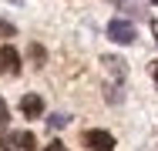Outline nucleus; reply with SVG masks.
Here are the masks:
<instances>
[{
	"label": "nucleus",
	"instance_id": "obj_11",
	"mask_svg": "<svg viewBox=\"0 0 158 151\" xmlns=\"http://www.w3.org/2000/svg\"><path fill=\"white\" fill-rule=\"evenodd\" d=\"M152 77H155V84H158V60L152 64Z\"/></svg>",
	"mask_w": 158,
	"mask_h": 151
},
{
	"label": "nucleus",
	"instance_id": "obj_12",
	"mask_svg": "<svg viewBox=\"0 0 158 151\" xmlns=\"http://www.w3.org/2000/svg\"><path fill=\"white\" fill-rule=\"evenodd\" d=\"M152 30H155V40H158V20H152Z\"/></svg>",
	"mask_w": 158,
	"mask_h": 151
},
{
	"label": "nucleus",
	"instance_id": "obj_7",
	"mask_svg": "<svg viewBox=\"0 0 158 151\" xmlns=\"http://www.w3.org/2000/svg\"><path fill=\"white\" fill-rule=\"evenodd\" d=\"M47 124H51V128H64V124H71V118H67V114H51Z\"/></svg>",
	"mask_w": 158,
	"mask_h": 151
},
{
	"label": "nucleus",
	"instance_id": "obj_10",
	"mask_svg": "<svg viewBox=\"0 0 158 151\" xmlns=\"http://www.w3.org/2000/svg\"><path fill=\"white\" fill-rule=\"evenodd\" d=\"M0 34H7V37H10V34H14V27H10L7 20H0Z\"/></svg>",
	"mask_w": 158,
	"mask_h": 151
},
{
	"label": "nucleus",
	"instance_id": "obj_4",
	"mask_svg": "<svg viewBox=\"0 0 158 151\" xmlns=\"http://www.w3.org/2000/svg\"><path fill=\"white\" fill-rule=\"evenodd\" d=\"M84 145H88L91 151H111L114 148V138H111L108 131L94 128V131H84Z\"/></svg>",
	"mask_w": 158,
	"mask_h": 151
},
{
	"label": "nucleus",
	"instance_id": "obj_3",
	"mask_svg": "<svg viewBox=\"0 0 158 151\" xmlns=\"http://www.w3.org/2000/svg\"><path fill=\"white\" fill-rule=\"evenodd\" d=\"M0 74H20V51L17 47H10V44H3L0 47Z\"/></svg>",
	"mask_w": 158,
	"mask_h": 151
},
{
	"label": "nucleus",
	"instance_id": "obj_8",
	"mask_svg": "<svg viewBox=\"0 0 158 151\" xmlns=\"http://www.w3.org/2000/svg\"><path fill=\"white\" fill-rule=\"evenodd\" d=\"M10 121V111H7V104H3V97H0V124H7Z\"/></svg>",
	"mask_w": 158,
	"mask_h": 151
},
{
	"label": "nucleus",
	"instance_id": "obj_9",
	"mask_svg": "<svg viewBox=\"0 0 158 151\" xmlns=\"http://www.w3.org/2000/svg\"><path fill=\"white\" fill-rule=\"evenodd\" d=\"M44 151H67V148H64V141H57V138H54V141H51Z\"/></svg>",
	"mask_w": 158,
	"mask_h": 151
},
{
	"label": "nucleus",
	"instance_id": "obj_13",
	"mask_svg": "<svg viewBox=\"0 0 158 151\" xmlns=\"http://www.w3.org/2000/svg\"><path fill=\"white\" fill-rule=\"evenodd\" d=\"M155 3H158V0H155Z\"/></svg>",
	"mask_w": 158,
	"mask_h": 151
},
{
	"label": "nucleus",
	"instance_id": "obj_1",
	"mask_svg": "<svg viewBox=\"0 0 158 151\" xmlns=\"http://www.w3.org/2000/svg\"><path fill=\"white\" fill-rule=\"evenodd\" d=\"M138 34H135V24L125 20V17H114V20H108V40H114V44H131Z\"/></svg>",
	"mask_w": 158,
	"mask_h": 151
},
{
	"label": "nucleus",
	"instance_id": "obj_2",
	"mask_svg": "<svg viewBox=\"0 0 158 151\" xmlns=\"http://www.w3.org/2000/svg\"><path fill=\"white\" fill-rule=\"evenodd\" d=\"M0 145L3 151H37V138L31 131H14V134H3Z\"/></svg>",
	"mask_w": 158,
	"mask_h": 151
},
{
	"label": "nucleus",
	"instance_id": "obj_5",
	"mask_svg": "<svg viewBox=\"0 0 158 151\" xmlns=\"http://www.w3.org/2000/svg\"><path fill=\"white\" fill-rule=\"evenodd\" d=\"M20 114H24V118H40V114H44L40 94H24V97H20Z\"/></svg>",
	"mask_w": 158,
	"mask_h": 151
},
{
	"label": "nucleus",
	"instance_id": "obj_6",
	"mask_svg": "<svg viewBox=\"0 0 158 151\" xmlns=\"http://www.w3.org/2000/svg\"><path fill=\"white\" fill-rule=\"evenodd\" d=\"M101 64L108 67V74L114 77V84H121V81H125V60H121V57H114V54H111V57H104Z\"/></svg>",
	"mask_w": 158,
	"mask_h": 151
}]
</instances>
